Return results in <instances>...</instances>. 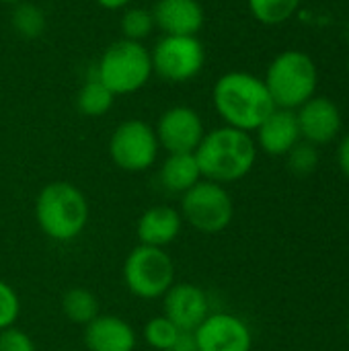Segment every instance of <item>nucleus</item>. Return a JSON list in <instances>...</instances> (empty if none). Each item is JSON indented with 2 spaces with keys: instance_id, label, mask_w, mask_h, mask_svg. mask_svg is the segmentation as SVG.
Wrapping results in <instances>:
<instances>
[{
  "instance_id": "obj_1",
  "label": "nucleus",
  "mask_w": 349,
  "mask_h": 351,
  "mask_svg": "<svg viewBox=\"0 0 349 351\" xmlns=\"http://www.w3.org/2000/svg\"><path fill=\"white\" fill-rule=\"evenodd\" d=\"M212 103L224 125L249 134L276 109L263 78L241 70L226 72L216 80Z\"/></svg>"
},
{
  "instance_id": "obj_2",
  "label": "nucleus",
  "mask_w": 349,
  "mask_h": 351,
  "mask_svg": "<svg viewBox=\"0 0 349 351\" xmlns=\"http://www.w3.org/2000/svg\"><path fill=\"white\" fill-rule=\"evenodd\" d=\"M193 154L202 179L226 185L245 179L253 171L257 160V144L249 132L222 125L206 132Z\"/></svg>"
},
{
  "instance_id": "obj_3",
  "label": "nucleus",
  "mask_w": 349,
  "mask_h": 351,
  "mask_svg": "<svg viewBox=\"0 0 349 351\" xmlns=\"http://www.w3.org/2000/svg\"><path fill=\"white\" fill-rule=\"evenodd\" d=\"M35 220L47 239L70 243L88 224L86 195L68 181H51L37 193Z\"/></svg>"
},
{
  "instance_id": "obj_4",
  "label": "nucleus",
  "mask_w": 349,
  "mask_h": 351,
  "mask_svg": "<svg viewBox=\"0 0 349 351\" xmlns=\"http://www.w3.org/2000/svg\"><path fill=\"white\" fill-rule=\"evenodd\" d=\"M263 82L276 107L296 111L317 95L319 70L306 51L286 49L272 60Z\"/></svg>"
},
{
  "instance_id": "obj_5",
  "label": "nucleus",
  "mask_w": 349,
  "mask_h": 351,
  "mask_svg": "<svg viewBox=\"0 0 349 351\" xmlns=\"http://www.w3.org/2000/svg\"><path fill=\"white\" fill-rule=\"evenodd\" d=\"M93 74L115 95H132L144 88L152 76L150 51L140 41H113L95 64Z\"/></svg>"
},
{
  "instance_id": "obj_6",
  "label": "nucleus",
  "mask_w": 349,
  "mask_h": 351,
  "mask_svg": "<svg viewBox=\"0 0 349 351\" xmlns=\"http://www.w3.org/2000/svg\"><path fill=\"white\" fill-rule=\"evenodd\" d=\"M123 284L140 300L163 298L175 284V263L165 249L138 245L123 261Z\"/></svg>"
},
{
  "instance_id": "obj_7",
  "label": "nucleus",
  "mask_w": 349,
  "mask_h": 351,
  "mask_svg": "<svg viewBox=\"0 0 349 351\" xmlns=\"http://www.w3.org/2000/svg\"><path fill=\"white\" fill-rule=\"evenodd\" d=\"M181 218L204 234L226 230L234 218V202L224 185L202 179L181 195Z\"/></svg>"
},
{
  "instance_id": "obj_8",
  "label": "nucleus",
  "mask_w": 349,
  "mask_h": 351,
  "mask_svg": "<svg viewBox=\"0 0 349 351\" xmlns=\"http://www.w3.org/2000/svg\"><path fill=\"white\" fill-rule=\"evenodd\" d=\"M152 74L171 84L193 80L206 64V49L197 35H163L150 51Z\"/></svg>"
},
{
  "instance_id": "obj_9",
  "label": "nucleus",
  "mask_w": 349,
  "mask_h": 351,
  "mask_svg": "<svg viewBox=\"0 0 349 351\" xmlns=\"http://www.w3.org/2000/svg\"><path fill=\"white\" fill-rule=\"evenodd\" d=\"M160 152L156 132L142 119H128L119 123L109 138V156L113 165L125 173L148 171Z\"/></svg>"
},
{
  "instance_id": "obj_10",
  "label": "nucleus",
  "mask_w": 349,
  "mask_h": 351,
  "mask_svg": "<svg viewBox=\"0 0 349 351\" xmlns=\"http://www.w3.org/2000/svg\"><path fill=\"white\" fill-rule=\"evenodd\" d=\"M154 132L160 148H165L169 154L195 152L202 138L206 136L204 119L195 109L187 105H175L163 111Z\"/></svg>"
},
{
  "instance_id": "obj_11",
  "label": "nucleus",
  "mask_w": 349,
  "mask_h": 351,
  "mask_svg": "<svg viewBox=\"0 0 349 351\" xmlns=\"http://www.w3.org/2000/svg\"><path fill=\"white\" fill-rule=\"evenodd\" d=\"M197 351H251L249 325L230 313H210L193 331Z\"/></svg>"
},
{
  "instance_id": "obj_12",
  "label": "nucleus",
  "mask_w": 349,
  "mask_h": 351,
  "mask_svg": "<svg viewBox=\"0 0 349 351\" xmlns=\"http://www.w3.org/2000/svg\"><path fill=\"white\" fill-rule=\"evenodd\" d=\"M296 119L300 128V138L315 146L331 144L344 125L341 109L335 101L323 95H315L304 105L296 109Z\"/></svg>"
},
{
  "instance_id": "obj_13",
  "label": "nucleus",
  "mask_w": 349,
  "mask_h": 351,
  "mask_svg": "<svg viewBox=\"0 0 349 351\" xmlns=\"http://www.w3.org/2000/svg\"><path fill=\"white\" fill-rule=\"evenodd\" d=\"M163 308L165 317L175 323L179 331L193 333L210 315V300L200 286L189 282H175L163 296Z\"/></svg>"
},
{
  "instance_id": "obj_14",
  "label": "nucleus",
  "mask_w": 349,
  "mask_h": 351,
  "mask_svg": "<svg viewBox=\"0 0 349 351\" xmlns=\"http://www.w3.org/2000/svg\"><path fill=\"white\" fill-rule=\"evenodd\" d=\"M255 132H257L255 144L269 156H286L302 140L296 111L280 109V107H276Z\"/></svg>"
},
{
  "instance_id": "obj_15",
  "label": "nucleus",
  "mask_w": 349,
  "mask_h": 351,
  "mask_svg": "<svg viewBox=\"0 0 349 351\" xmlns=\"http://www.w3.org/2000/svg\"><path fill=\"white\" fill-rule=\"evenodd\" d=\"M152 19L165 35H197L206 14L197 0H156Z\"/></svg>"
},
{
  "instance_id": "obj_16",
  "label": "nucleus",
  "mask_w": 349,
  "mask_h": 351,
  "mask_svg": "<svg viewBox=\"0 0 349 351\" xmlns=\"http://www.w3.org/2000/svg\"><path fill=\"white\" fill-rule=\"evenodd\" d=\"M84 346L88 351H134L138 335L125 319L99 315L84 327Z\"/></svg>"
},
{
  "instance_id": "obj_17",
  "label": "nucleus",
  "mask_w": 349,
  "mask_h": 351,
  "mask_svg": "<svg viewBox=\"0 0 349 351\" xmlns=\"http://www.w3.org/2000/svg\"><path fill=\"white\" fill-rule=\"evenodd\" d=\"M183 228L181 212L171 206H152L142 212L136 224L140 245L165 249L177 241Z\"/></svg>"
},
{
  "instance_id": "obj_18",
  "label": "nucleus",
  "mask_w": 349,
  "mask_h": 351,
  "mask_svg": "<svg viewBox=\"0 0 349 351\" xmlns=\"http://www.w3.org/2000/svg\"><path fill=\"white\" fill-rule=\"evenodd\" d=\"M160 185L177 195H183L189 191L195 183L202 181V173L195 160L193 152H181V154H169L158 171Z\"/></svg>"
},
{
  "instance_id": "obj_19",
  "label": "nucleus",
  "mask_w": 349,
  "mask_h": 351,
  "mask_svg": "<svg viewBox=\"0 0 349 351\" xmlns=\"http://www.w3.org/2000/svg\"><path fill=\"white\" fill-rule=\"evenodd\" d=\"M62 313L64 317L80 327H86L101 315L99 298L86 288H70L62 296Z\"/></svg>"
},
{
  "instance_id": "obj_20",
  "label": "nucleus",
  "mask_w": 349,
  "mask_h": 351,
  "mask_svg": "<svg viewBox=\"0 0 349 351\" xmlns=\"http://www.w3.org/2000/svg\"><path fill=\"white\" fill-rule=\"evenodd\" d=\"M113 101H115V95L95 74H91L84 80V84L80 86L76 95V107L86 117H101L109 113V109L113 107Z\"/></svg>"
},
{
  "instance_id": "obj_21",
  "label": "nucleus",
  "mask_w": 349,
  "mask_h": 351,
  "mask_svg": "<svg viewBox=\"0 0 349 351\" xmlns=\"http://www.w3.org/2000/svg\"><path fill=\"white\" fill-rule=\"evenodd\" d=\"M10 27L23 39H37L47 29V16L41 6L33 2H19L10 12Z\"/></svg>"
},
{
  "instance_id": "obj_22",
  "label": "nucleus",
  "mask_w": 349,
  "mask_h": 351,
  "mask_svg": "<svg viewBox=\"0 0 349 351\" xmlns=\"http://www.w3.org/2000/svg\"><path fill=\"white\" fill-rule=\"evenodd\" d=\"M300 2L302 0H247L253 19L261 25H282L290 21L298 12Z\"/></svg>"
},
{
  "instance_id": "obj_23",
  "label": "nucleus",
  "mask_w": 349,
  "mask_h": 351,
  "mask_svg": "<svg viewBox=\"0 0 349 351\" xmlns=\"http://www.w3.org/2000/svg\"><path fill=\"white\" fill-rule=\"evenodd\" d=\"M121 33L123 39L130 41H140L146 39L152 29H154V19H152V10L142 8V6H128L121 14Z\"/></svg>"
},
{
  "instance_id": "obj_24",
  "label": "nucleus",
  "mask_w": 349,
  "mask_h": 351,
  "mask_svg": "<svg viewBox=\"0 0 349 351\" xmlns=\"http://www.w3.org/2000/svg\"><path fill=\"white\" fill-rule=\"evenodd\" d=\"M179 329L175 327V323H171L165 315L150 319L144 329H142V337L144 341L156 351H169V348L175 343V339L179 337Z\"/></svg>"
},
{
  "instance_id": "obj_25",
  "label": "nucleus",
  "mask_w": 349,
  "mask_h": 351,
  "mask_svg": "<svg viewBox=\"0 0 349 351\" xmlns=\"http://www.w3.org/2000/svg\"><path fill=\"white\" fill-rule=\"evenodd\" d=\"M288 169L296 177H309L317 171L319 167V150L315 144L300 140L288 154Z\"/></svg>"
},
{
  "instance_id": "obj_26",
  "label": "nucleus",
  "mask_w": 349,
  "mask_h": 351,
  "mask_svg": "<svg viewBox=\"0 0 349 351\" xmlns=\"http://www.w3.org/2000/svg\"><path fill=\"white\" fill-rule=\"evenodd\" d=\"M21 315V300L19 294L10 284L0 280V331L14 327L16 319Z\"/></svg>"
},
{
  "instance_id": "obj_27",
  "label": "nucleus",
  "mask_w": 349,
  "mask_h": 351,
  "mask_svg": "<svg viewBox=\"0 0 349 351\" xmlns=\"http://www.w3.org/2000/svg\"><path fill=\"white\" fill-rule=\"evenodd\" d=\"M0 351H37L33 339L16 327L0 331Z\"/></svg>"
},
{
  "instance_id": "obj_28",
  "label": "nucleus",
  "mask_w": 349,
  "mask_h": 351,
  "mask_svg": "<svg viewBox=\"0 0 349 351\" xmlns=\"http://www.w3.org/2000/svg\"><path fill=\"white\" fill-rule=\"evenodd\" d=\"M169 351H197V343H195V335L181 331L179 337L175 339V343L169 348Z\"/></svg>"
},
{
  "instance_id": "obj_29",
  "label": "nucleus",
  "mask_w": 349,
  "mask_h": 351,
  "mask_svg": "<svg viewBox=\"0 0 349 351\" xmlns=\"http://www.w3.org/2000/svg\"><path fill=\"white\" fill-rule=\"evenodd\" d=\"M337 165L341 169V173L349 179V134L341 138L339 148H337Z\"/></svg>"
},
{
  "instance_id": "obj_30",
  "label": "nucleus",
  "mask_w": 349,
  "mask_h": 351,
  "mask_svg": "<svg viewBox=\"0 0 349 351\" xmlns=\"http://www.w3.org/2000/svg\"><path fill=\"white\" fill-rule=\"evenodd\" d=\"M95 2L105 10H121V8H128L132 0H95Z\"/></svg>"
},
{
  "instance_id": "obj_31",
  "label": "nucleus",
  "mask_w": 349,
  "mask_h": 351,
  "mask_svg": "<svg viewBox=\"0 0 349 351\" xmlns=\"http://www.w3.org/2000/svg\"><path fill=\"white\" fill-rule=\"evenodd\" d=\"M0 2H2V4H12V6H14V4H19V2H25V0H0Z\"/></svg>"
},
{
  "instance_id": "obj_32",
  "label": "nucleus",
  "mask_w": 349,
  "mask_h": 351,
  "mask_svg": "<svg viewBox=\"0 0 349 351\" xmlns=\"http://www.w3.org/2000/svg\"><path fill=\"white\" fill-rule=\"evenodd\" d=\"M348 39H349V23H348Z\"/></svg>"
},
{
  "instance_id": "obj_33",
  "label": "nucleus",
  "mask_w": 349,
  "mask_h": 351,
  "mask_svg": "<svg viewBox=\"0 0 349 351\" xmlns=\"http://www.w3.org/2000/svg\"><path fill=\"white\" fill-rule=\"evenodd\" d=\"M348 335H349V323H348Z\"/></svg>"
},
{
  "instance_id": "obj_34",
  "label": "nucleus",
  "mask_w": 349,
  "mask_h": 351,
  "mask_svg": "<svg viewBox=\"0 0 349 351\" xmlns=\"http://www.w3.org/2000/svg\"><path fill=\"white\" fill-rule=\"evenodd\" d=\"M348 68H349V60H348Z\"/></svg>"
}]
</instances>
